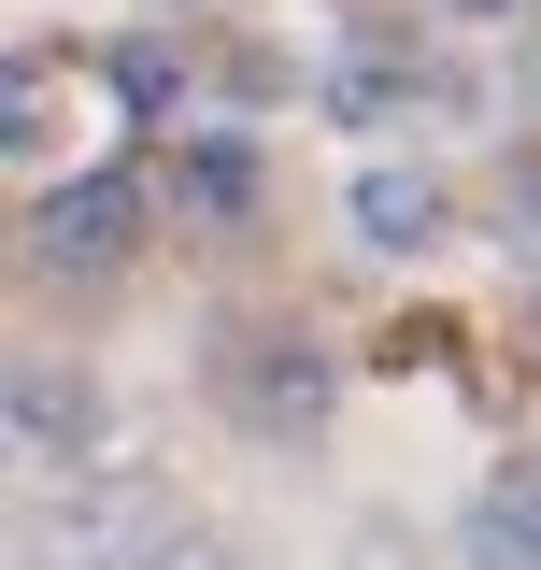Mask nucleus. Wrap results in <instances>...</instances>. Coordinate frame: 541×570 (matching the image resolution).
<instances>
[{
  "mask_svg": "<svg viewBox=\"0 0 541 570\" xmlns=\"http://www.w3.org/2000/svg\"><path fill=\"white\" fill-rule=\"evenodd\" d=\"M427 71L400 58V43H342V71H328V115H400Z\"/></svg>",
  "mask_w": 541,
  "mask_h": 570,
  "instance_id": "6",
  "label": "nucleus"
},
{
  "mask_svg": "<svg viewBox=\"0 0 541 570\" xmlns=\"http://www.w3.org/2000/svg\"><path fill=\"white\" fill-rule=\"evenodd\" d=\"M129 243H142V186L129 171H71V186L29 200V257L43 272H115Z\"/></svg>",
  "mask_w": 541,
  "mask_h": 570,
  "instance_id": "3",
  "label": "nucleus"
},
{
  "mask_svg": "<svg viewBox=\"0 0 541 570\" xmlns=\"http://www.w3.org/2000/svg\"><path fill=\"white\" fill-rule=\"evenodd\" d=\"M171 542V485L157 471H115V456H86L43 513H29V570H129Z\"/></svg>",
  "mask_w": 541,
  "mask_h": 570,
  "instance_id": "1",
  "label": "nucleus"
},
{
  "mask_svg": "<svg viewBox=\"0 0 541 570\" xmlns=\"http://www.w3.org/2000/svg\"><path fill=\"white\" fill-rule=\"evenodd\" d=\"M471 570H541V456L484 471V499H471Z\"/></svg>",
  "mask_w": 541,
  "mask_h": 570,
  "instance_id": "5",
  "label": "nucleus"
},
{
  "mask_svg": "<svg viewBox=\"0 0 541 570\" xmlns=\"http://www.w3.org/2000/svg\"><path fill=\"white\" fill-rule=\"evenodd\" d=\"M228 414L257 428V442H314L328 428V356L299 343V328H243L228 343Z\"/></svg>",
  "mask_w": 541,
  "mask_h": 570,
  "instance_id": "2",
  "label": "nucleus"
},
{
  "mask_svg": "<svg viewBox=\"0 0 541 570\" xmlns=\"http://www.w3.org/2000/svg\"><path fill=\"white\" fill-rule=\"evenodd\" d=\"M186 200H200V214H243V200H257V157H243V142H200V157H186Z\"/></svg>",
  "mask_w": 541,
  "mask_h": 570,
  "instance_id": "8",
  "label": "nucleus"
},
{
  "mask_svg": "<svg viewBox=\"0 0 541 570\" xmlns=\"http://www.w3.org/2000/svg\"><path fill=\"white\" fill-rule=\"evenodd\" d=\"M456 14H513V0H456Z\"/></svg>",
  "mask_w": 541,
  "mask_h": 570,
  "instance_id": "10",
  "label": "nucleus"
},
{
  "mask_svg": "<svg viewBox=\"0 0 541 570\" xmlns=\"http://www.w3.org/2000/svg\"><path fill=\"white\" fill-rule=\"evenodd\" d=\"M86 442H100V385L58 371V356H14V456L29 471H86Z\"/></svg>",
  "mask_w": 541,
  "mask_h": 570,
  "instance_id": "4",
  "label": "nucleus"
},
{
  "mask_svg": "<svg viewBox=\"0 0 541 570\" xmlns=\"http://www.w3.org/2000/svg\"><path fill=\"white\" fill-rule=\"evenodd\" d=\"M129 570H243V557H228V542H200V528H171V542H157V557H129Z\"/></svg>",
  "mask_w": 541,
  "mask_h": 570,
  "instance_id": "9",
  "label": "nucleus"
},
{
  "mask_svg": "<svg viewBox=\"0 0 541 570\" xmlns=\"http://www.w3.org/2000/svg\"><path fill=\"white\" fill-rule=\"evenodd\" d=\"M356 228H371V243H427V228H442L427 171H356Z\"/></svg>",
  "mask_w": 541,
  "mask_h": 570,
  "instance_id": "7",
  "label": "nucleus"
}]
</instances>
